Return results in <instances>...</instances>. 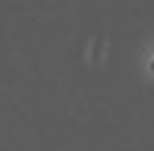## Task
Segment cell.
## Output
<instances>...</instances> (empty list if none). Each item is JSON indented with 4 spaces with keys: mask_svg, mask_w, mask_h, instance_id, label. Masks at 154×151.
<instances>
[{
    "mask_svg": "<svg viewBox=\"0 0 154 151\" xmlns=\"http://www.w3.org/2000/svg\"><path fill=\"white\" fill-rule=\"evenodd\" d=\"M151 69H154V60H151Z\"/></svg>",
    "mask_w": 154,
    "mask_h": 151,
    "instance_id": "1",
    "label": "cell"
}]
</instances>
